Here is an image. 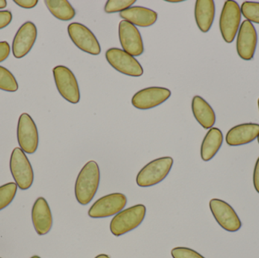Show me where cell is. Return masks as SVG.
<instances>
[{"instance_id":"6da1fadb","label":"cell","mask_w":259,"mask_h":258,"mask_svg":"<svg viewBox=\"0 0 259 258\" xmlns=\"http://www.w3.org/2000/svg\"><path fill=\"white\" fill-rule=\"evenodd\" d=\"M100 182L98 164L90 161L83 167L76 180L74 193L77 202L82 205L91 203L98 191Z\"/></svg>"},{"instance_id":"7a4b0ae2","label":"cell","mask_w":259,"mask_h":258,"mask_svg":"<svg viewBox=\"0 0 259 258\" xmlns=\"http://www.w3.org/2000/svg\"><path fill=\"white\" fill-rule=\"evenodd\" d=\"M170 157L155 159L143 167L137 176V184L140 187H150L158 184L168 175L173 166Z\"/></svg>"},{"instance_id":"3957f363","label":"cell","mask_w":259,"mask_h":258,"mask_svg":"<svg viewBox=\"0 0 259 258\" xmlns=\"http://www.w3.org/2000/svg\"><path fill=\"white\" fill-rule=\"evenodd\" d=\"M146 209L143 204H136L117 214L110 223L111 233L121 236L135 230L144 221Z\"/></svg>"},{"instance_id":"277c9868","label":"cell","mask_w":259,"mask_h":258,"mask_svg":"<svg viewBox=\"0 0 259 258\" xmlns=\"http://www.w3.org/2000/svg\"><path fill=\"white\" fill-rule=\"evenodd\" d=\"M10 170L12 177L18 187L27 190L33 184V168L26 156L25 152L20 148H15L11 154Z\"/></svg>"},{"instance_id":"5b68a950","label":"cell","mask_w":259,"mask_h":258,"mask_svg":"<svg viewBox=\"0 0 259 258\" xmlns=\"http://www.w3.org/2000/svg\"><path fill=\"white\" fill-rule=\"evenodd\" d=\"M241 10L235 1H226L221 14L219 27L224 40L228 43L234 42L241 22Z\"/></svg>"},{"instance_id":"8992f818","label":"cell","mask_w":259,"mask_h":258,"mask_svg":"<svg viewBox=\"0 0 259 258\" xmlns=\"http://www.w3.org/2000/svg\"><path fill=\"white\" fill-rule=\"evenodd\" d=\"M55 83L60 95L68 102L77 104L80 101L78 83L74 73L63 65L53 68Z\"/></svg>"},{"instance_id":"52a82bcc","label":"cell","mask_w":259,"mask_h":258,"mask_svg":"<svg viewBox=\"0 0 259 258\" xmlns=\"http://www.w3.org/2000/svg\"><path fill=\"white\" fill-rule=\"evenodd\" d=\"M106 59L112 68L121 74L136 77L143 74V68L138 61L121 48H109L106 51Z\"/></svg>"},{"instance_id":"ba28073f","label":"cell","mask_w":259,"mask_h":258,"mask_svg":"<svg viewBox=\"0 0 259 258\" xmlns=\"http://www.w3.org/2000/svg\"><path fill=\"white\" fill-rule=\"evenodd\" d=\"M210 210L218 224L230 233L240 230L242 222L232 206L219 198H213L209 202Z\"/></svg>"},{"instance_id":"9c48e42d","label":"cell","mask_w":259,"mask_h":258,"mask_svg":"<svg viewBox=\"0 0 259 258\" xmlns=\"http://www.w3.org/2000/svg\"><path fill=\"white\" fill-rule=\"evenodd\" d=\"M127 202V197L124 194H109L96 201L90 209L88 215L95 219L115 216L125 208Z\"/></svg>"},{"instance_id":"30bf717a","label":"cell","mask_w":259,"mask_h":258,"mask_svg":"<svg viewBox=\"0 0 259 258\" xmlns=\"http://www.w3.org/2000/svg\"><path fill=\"white\" fill-rule=\"evenodd\" d=\"M68 32L71 41L81 51L93 56H98L101 53L100 42L86 26L80 23H71L68 25Z\"/></svg>"},{"instance_id":"8fae6325","label":"cell","mask_w":259,"mask_h":258,"mask_svg":"<svg viewBox=\"0 0 259 258\" xmlns=\"http://www.w3.org/2000/svg\"><path fill=\"white\" fill-rule=\"evenodd\" d=\"M17 137L18 144L24 152L33 154L37 149L39 144L37 127L28 114L24 113L20 116Z\"/></svg>"},{"instance_id":"7c38bea8","label":"cell","mask_w":259,"mask_h":258,"mask_svg":"<svg viewBox=\"0 0 259 258\" xmlns=\"http://www.w3.org/2000/svg\"><path fill=\"white\" fill-rule=\"evenodd\" d=\"M170 95L171 92L167 88L152 86L137 92L133 96L131 102L136 109L148 110L162 104L170 98Z\"/></svg>"},{"instance_id":"4fadbf2b","label":"cell","mask_w":259,"mask_h":258,"mask_svg":"<svg viewBox=\"0 0 259 258\" xmlns=\"http://www.w3.org/2000/svg\"><path fill=\"white\" fill-rule=\"evenodd\" d=\"M258 42V35L250 21H243L237 33V51L243 60L253 59Z\"/></svg>"},{"instance_id":"5bb4252c","label":"cell","mask_w":259,"mask_h":258,"mask_svg":"<svg viewBox=\"0 0 259 258\" xmlns=\"http://www.w3.org/2000/svg\"><path fill=\"white\" fill-rule=\"evenodd\" d=\"M118 34L124 51L132 56H140L143 54L144 51L143 39L135 25L123 20L119 23Z\"/></svg>"},{"instance_id":"9a60e30c","label":"cell","mask_w":259,"mask_h":258,"mask_svg":"<svg viewBox=\"0 0 259 258\" xmlns=\"http://www.w3.org/2000/svg\"><path fill=\"white\" fill-rule=\"evenodd\" d=\"M37 29L36 25L30 21L24 23L17 32L13 43L12 53L16 59L24 57L36 42Z\"/></svg>"},{"instance_id":"2e32d148","label":"cell","mask_w":259,"mask_h":258,"mask_svg":"<svg viewBox=\"0 0 259 258\" xmlns=\"http://www.w3.org/2000/svg\"><path fill=\"white\" fill-rule=\"evenodd\" d=\"M31 217L33 227L39 236H44L51 230L53 215L45 198L39 197L36 200L32 208Z\"/></svg>"},{"instance_id":"e0dca14e","label":"cell","mask_w":259,"mask_h":258,"mask_svg":"<svg viewBox=\"0 0 259 258\" xmlns=\"http://www.w3.org/2000/svg\"><path fill=\"white\" fill-rule=\"evenodd\" d=\"M259 124L246 123L232 127L226 135V142L230 146H240L250 143L258 137Z\"/></svg>"},{"instance_id":"ac0fdd59","label":"cell","mask_w":259,"mask_h":258,"mask_svg":"<svg viewBox=\"0 0 259 258\" xmlns=\"http://www.w3.org/2000/svg\"><path fill=\"white\" fill-rule=\"evenodd\" d=\"M120 17L135 26L148 27L156 22L158 14L155 11L141 6H132L120 12Z\"/></svg>"},{"instance_id":"d6986e66","label":"cell","mask_w":259,"mask_h":258,"mask_svg":"<svg viewBox=\"0 0 259 258\" xmlns=\"http://www.w3.org/2000/svg\"><path fill=\"white\" fill-rule=\"evenodd\" d=\"M215 15L213 0H197L195 6V19L201 31L207 33L212 26Z\"/></svg>"},{"instance_id":"ffe728a7","label":"cell","mask_w":259,"mask_h":258,"mask_svg":"<svg viewBox=\"0 0 259 258\" xmlns=\"http://www.w3.org/2000/svg\"><path fill=\"white\" fill-rule=\"evenodd\" d=\"M192 111L194 118L204 129L212 128L215 124L216 115L209 104L199 95L192 100Z\"/></svg>"},{"instance_id":"44dd1931","label":"cell","mask_w":259,"mask_h":258,"mask_svg":"<svg viewBox=\"0 0 259 258\" xmlns=\"http://www.w3.org/2000/svg\"><path fill=\"white\" fill-rule=\"evenodd\" d=\"M223 139V133L220 129H209L201 145V158L204 162H208L216 156L222 147Z\"/></svg>"},{"instance_id":"7402d4cb","label":"cell","mask_w":259,"mask_h":258,"mask_svg":"<svg viewBox=\"0 0 259 258\" xmlns=\"http://www.w3.org/2000/svg\"><path fill=\"white\" fill-rule=\"evenodd\" d=\"M45 4L52 15L61 21H70L75 16V10L66 0H47Z\"/></svg>"},{"instance_id":"603a6c76","label":"cell","mask_w":259,"mask_h":258,"mask_svg":"<svg viewBox=\"0 0 259 258\" xmlns=\"http://www.w3.org/2000/svg\"><path fill=\"white\" fill-rule=\"evenodd\" d=\"M18 82L13 74L4 67L0 66V89L6 92H16Z\"/></svg>"},{"instance_id":"cb8c5ba5","label":"cell","mask_w":259,"mask_h":258,"mask_svg":"<svg viewBox=\"0 0 259 258\" xmlns=\"http://www.w3.org/2000/svg\"><path fill=\"white\" fill-rule=\"evenodd\" d=\"M18 186L16 183H9L0 186V211L6 209L15 198Z\"/></svg>"},{"instance_id":"d4e9b609","label":"cell","mask_w":259,"mask_h":258,"mask_svg":"<svg viewBox=\"0 0 259 258\" xmlns=\"http://www.w3.org/2000/svg\"><path fill=\"white\" fill-rule=\"evenodd\" d=\"M241 14L247 21L251 23L259 24V3L246 1L242 4Z\"/></svg>"},{"instance_id":"484cf974","label":"cell","mask_w":259,"mask_h":258,"mask_svg":"<svg viewBox=\"0 0 259 258\" xmlns=\"http://www.w3.org/2000/svg\"><path fill=\"white\" fill-rule=\"evenodd\" d=\"M135 0H109L105 6V12L108 14L121 12L131 8Z\"/></svg>"},{"instance_id":"4316f807","label":"cell","mask_w":259,"mask_h":258,"mask_svg":"<svg viewBox=\"0 0 259 258\" xmlns=\"http://www.w3.org/2000/svg\"><path fill=\"white\" fill-rule=\"evenodd\" d=\"M173 258H205L197 251L185 247H177L171 251Z\"/></svg>"},{"instance_id":"83f0119b","label":"cell","mask_w":259,"mask_h":258,"mask_svg":"<svg viewBox=\"0 0 259 258\" xmlns=\"http://www.w3.org/2000/svg\"><path fill=\"white\" fill-rule=\"evenodd\" d=\"M12 20V14L10 11H0V29L7 27Z\"/></svg>"},{"instance_id":"f1b7e54d","label":"cell","mask_w":259,"mask_h":258,"mask_svg":"<svg viewBox=\"0 0 259 258\" xmlns=\"http://www.w3.org/2000/svg\"><path fill=\"white\" fill-rule=\"evenodd\" d=\"M10 51V45L7 42H0V62H3L9 57Z\"/></svg>"},{"instance_id":"f546056e","label":"cell","mask_w":259,"mask_h":258,"mask_svg":"<svg viewBox=\"0 0 259 258\" xmlns=\"http://www.w3.org/2000/svg\"><path fill=\"white\" fill-rule=\"evenodd\" d=\"M15 3L24 9H32L37 5V0H15Z\"/></svg>"},{"instance_id":"4dcf8cb0","label":"cell","mask_w":259,"mask_h":258,"mask_svg":"<svg viewBox=\"0 0 259 258\" xmlns=\"http://www.w3.org/2000/svg\"><path fill=\"white\" fill-rule=\"evenodd\" d=\"M253 185L255 191L259 194V157L254 168Z\"/></svg>"},{"instance_id":"1f68e13d","label":"cell","mask_w":259,"mask_h":258,"mask_svg":"<svg viewBox=\"0 0 259 258\" xmlns=\"http://www.w3.org/2000/svg\"><path fill=\"white\" fill-rule=\"evenodd\" d=\"M7 6V2L6 0H0V9H4Z\"/></svg>"},{"instance_id":"d6a6232c","label":"cell","mask_w":259,"mask_h":258,"mask_svg":"<svg viewBox=\"0 0 259 258\" xmlns=\"http://www.w3.org/2000/svg\"><path fill=\"white\" fill-rule=\"evenodd\" d=\"M95 258H110L109 257V255H107V254H99L98 256H97Z\"/></svg>"},{"instance_id":"836d02e7","label":"cell","mask_w":259,"mask_h":258,"mask_svg":"<svg viewBox=\"0 0 259 258\" xmlns=\"http://www.w3.org/2000/svg\"><path fill=\"white\" fill-rule=\"evenodd\" d=\"M167 2H169V3H181V2H182V0H178V1H174V0H172V1H167Z\"/></svg>"},{"instance_id":"e575fe53","label":"cell","mask_w":259,"mask_h":258,"mask_svg":"<svg viewBox=\"0 0 259 258\" xmlns=\"http://www.w3.org/2000/svg\"><path fill=\"white\" fill-rule=\"evenodd\" d=\"M30 258H41V257H39V256L35 255V256H33V257H30Z\"/></svg>"},{"instance_id":"d590c367","label":"cell","mask_w":259,"mask_h":258,"mask_svg":"<svg viewBox=\"0 0 259 258\" xmlns=\"http://www.w3.org/2000/svg\"><path fill=\"white\" fill-rule=\"evenodd\" d=\"M257 139H258V144H259V134H258V137H257Z\"/></svg>"},{"instance_id":"8d00e7d4","label":"cell","mask_w":259,"mask_h":258,"mask_svg":"<svg viewBox=\"0 0 259 258\" xmlns=\"http://www.w3.org/2000/svg\"><path fill=\"white\" fill-rule=\"evenodd\" d=\"M258 110H259V98H258Z\"/></svg>"},{"instance_id":"74e56055","label":"cell","mask_w":259,"mask_h":258,"mask_svg":"<svg viewBox=\"0 0 259 258\" xmlns=\"http://www.w3.org/2000/svg\"><path fill=\"white\" fill-rule=\"evenodd\" d=\"M0 258H1V257H0Z\"/></svg>"}]
</instances>
